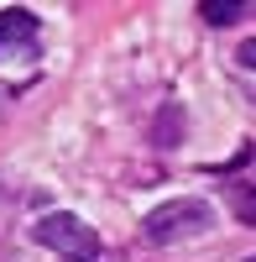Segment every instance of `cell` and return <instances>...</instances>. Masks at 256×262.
Instances as JSON below:
<instances>
[{
    "mask_svg": "<svg viewBox=\"0 0 256 262\" xmlns=\"http://www.w3.org/2000/svg\"><path fill=\"white\" fill-rule=\"evenodd\" d=\"M199 231H215V210L209 200H167L162 210L146 215V242H183V236H199Z\"/></svg>",
    "mask_w": 256,
    "mask_h": 262,
    "instance_id": "cell-1",
    "label": "cell"
},
{
    "mask_svg": "<svg viewBox=\"0 0 256 262\" xmlns=\"http://www.w3.org/2000/svg\"><path fill=\"white\" fill-rule=\"evenodd\" d=\"M32 236H37V242L47 247V252L68 257V262H89V257L99 252V236H94V226H84L79 215H68V210H53V215H42Z\"/></svg>",
    "mask_w": 256,
    "mask_h": 262,
    "instance_id": "cell-2",
    "label": "cell"
},
{
    "mask_svg": "<svg viewBox=\"0 0 256 262\" xmlns=\"http://www.w3.org/2000/svg\"><path fill=\"white\" fill-rule=\"evenodd\" d=\"M37 37H42V21L27 6L0 11V58H32L37 53Z\"/></svg>",
    "mask_w": 256,
    "mask_h": 262,
    "instance_id": "cell-3",
    "label": "cell"
},
{
    "mask_svg": "<svg viewBox=\"0 0 256 262\" xmlns=\"http://www.w3.org/2000/svg\"><path fill=\"white\" fill-rule=\"evenodd\" d=\"M183 105H162V111H157V121H152V142L157 147H178L183 142Z\"/></svg>",
    "mask_w": 256,
    "mask_h": 262,
    "instance_id": "cell-4",
    "label": "cell"
},
{
    "mask_svg": "<svg viewBox=\"0 0 256 262\" xmlns=\"http://www.w3.org/2000/svg\"><path fill=\"white\" fill-rule=\"evenodd\" d=\"M225 200H230V210H236L241 226H256V184H230Z\"/></svg>",
    "mask_w": 256,
    "mask_h": 262,
    "instance_id": "cell-5",
    "label": "cell"
},
{
    "mask_svg": "<svg viewBox=\"0 0 256 262\" xmlns=\"http://www.w3.org/2000/svg\"><path fill=\"white\" fill-rule=\"evenodd\" d=\"M199 16L209 21V27H230V21H241V16H246V0H204Z\"/></svg>",
    "mask_w": 256,
    "mask_h": 262,
    "instance_id": "cell-6",
    "label": "cell"
},
{
    "mask_svg": "<svg viewBox=\"0 0 256 262\" xmlns=\"http://www.w3.org/2000/svg\"><path fill=\"white\" fill-rule=\"evenodd\" d=\"M236 63H241V69H256V37H246V42H241V53H236Z\"/></svg>",
    "mask_w": 256,
    "mask_h": 262,
    "instance_id": "cell-7",
    "label": "cell"
},
{
    "mask_svg": "<svg viewBox=\"0 0 256 262\" xmlns=\"http://www.w3.org/2000/svg\"><path fill=\"white\" fill-rule=\"evenodd\" d=\"M246 262H256V257H246Z\"/></svg>",
    "mask_w": 256,
    "mask_h": 262,
    "instance_id": "cell-8",
    "label": "cell"
}]
</instances>
